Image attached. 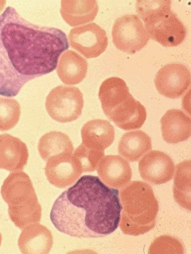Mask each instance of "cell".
Wrapping results in <instances>:
<instances>
[{
    "label": "cell",
    "instance_id": "18",
    "mask_svg": "<svg viewBox=\"0 0 191 254\" xmlns=\"http://www.w3.org/2000/svg\"><path fill=\"white\" fill-rule=\"evenodd\" d=\"M98 9L96 0H63L60 12L64 21L75 27L94 21Z\"/></svg>",
    "mask_w": 191,
    "mask_h": 254
},
{
    "label": "cell",
    "instance_id": "19",
    "mask_svg": "<svg viewBox=\"0 0 191 254\" xmlns=\"http://www.w3.org/2000/svg\"><path fill=\"white\" fill-rule=\"evenodd\" d=\"M88 63L82 56L68 50L61 56L57 66V75L66 85L81 83L86 77Z\"/></svg>",
    "mask_w": 191,
    "mask_h": 254
},
{
    "label": "cell",
    "instance_id": "8",
    "mask_svg": "<svg viewBox=\"0 0 191 254\" xmlns=\"http://www.w3.org/2000/svg\"><path fill=\"white\" fill-rule=\"evenodd\" d=\"M68 41L72 48L88 59L99 57L108 44L105 30L94 23L72 29Z\"/></svg>",
    "mask_w": 191,
    "mask_h": 254
},
{
    "label": "cell",
    "instance_id": "20",
    "mask_svg": "<svg viewBox=\"0 0 191 254\" xmlns=\"http://www.w3.org/2000/svg\"><path fill=\"white\" fill-rule=\"evenodd\" d=\"M151 138L142 130L124 133L119 142L118 152L129 162H137L152 150Z\"/></svg>",
    "mask_w": 191,
    "mask_h": 254
},
{
    "label": "cell",
    "instance_id": "6",
    "mask_svg": "<svg viewBox=\"0 0 191 254\" xmlns=\"http://www.w3.org/2000/svg\"><path fill=\"white\" fill-rule=\"evenodd\" d=\"M84 103L83 94L77 87L59 86L48 93L46 109L52 119L66 124L79 119Z\"/></svg>",
    "mask_w": 191,
    "mask_h": 254
},
{
    "label": "cell",
    "instance_id": "26",
    "mask_svg": "<svg viewBox=\"0 0 191 254\" xmlns=\"http://www.w3.org/2000/svg\"><path fill=\"white\" fill-rule=\"evenodd\" d=\"M185 253L181 241L172 236L163 235L155 238L148 249L149 254H175Z\"/></svg>",
    "mask_w": 191,
    "mask_h": 254
},
{
    "label": "cell",
    "instance_id": "14",
    "mask_svg": "<svg viewBox=\"0 0 191 254\" xmlns=\"http://www.w3.org/2000/svg\"><path fill=\"white\" fill-rule=\"evenodd\" d=\"M28 158V147L23 141L8 133L0 135V169L10 172L22 171Z\"/></svg>",
    "mask_w": 191,
    "mask_h": 254
},
{
    "label": "cell",
    "instance_id": "11",
    "mask_svg": "<svg viewBox=\"0 0 191 254\" xmlns=\"http://www.w3.org/2000/svg\"><path fill=\"white\" fill-rule=\"evenodd\" d=\"M45 173L52 186L65 189L74 184L83 172L73 154L65 153L53 156L47 160Z\"/></svg>",
    "mask_w": 191,
    "mask_h": 254
},
{
    "label": "cell",
    "instance_id": "17",
    "mask_svg": "<svg viewBox=\"0 0 191 254\" xmlns=\"http://www.w3.org/2000/svg\"><path fill=\"white\" fill-rule=\"evenodd\" d=\"M81 136L82 143L88 148L105 151L114 141V127L107 120H91L82 127Z\"/></svg>",
    "mask_w": 191,
    "mask_h": 254
},
{
    "label": "cell",
    "instance_id": "2",
    "mask_svg": "<svg viewBox=\"0 0 191 254\" xmlns=\"http://www.w3.org/2000/svg\"><path fill=\"white\" fill-rule=\"evenodd\" d=\"M122 208L117 189L85 175L57 197L50 218L57 230L72 237L103 238L118 228Z\"/></svg>",
    "mask_w": 191,
    "mask_h": 254
},
{
    "label": "cell",
    "instance_id": "21",
    "mask_svg": "<svg viewBox=\"0 0 191 254\" xmlns=\"http://www.w3.org/2000/svg\"><path fill=\"white\" fill-rule=\"evenodd\" d=\"M130 95L127 84L121 78L112 77L105 80L99 88L98 94L105 115H107Z\"/></svg>",
    "mask_w": 191,
    "mask_h": 254
},
{
    "label": "cell",
    "instance_id": "3",
    "mask_svg": "<svg viewBox=\"0 0 191 254\" xmlns=\"http://www.w3.org/2000/svg\"><path fill=\"white\" fill-rule=\"evenodd\" d=\"M119 197L123 208L120 229L124 235H143L154 228L159 202L149 185L133 181L123 189Z\"/></svg>",
    "mask_w": 191,
    "mask_h": 254
},
{
    "label": "cell",
    "instance_id": "22",
    "mask_svg": "<svg viewBox=\"0 0 191 254\" xmlns=\"http://www.w3.org/2000/svg\"><path fill=\"white\" fill-rule=\"evenodd\" d=\"M38 150L42 159L47 161L53 156L73 154L74 146L66 133L52 131L46 133L39 140Z\"/></svg>",
    "mask_w": 191,
    "mask_h": 254
},
{
    "label": "cell",
    "instance_id": "16",
    "mask_svg": "<svg viewBox=\"0 0 191 254\" xmlns=\"http://www.w3.org/2000/svg\"><path fill=\"white\" fill-rule=\"evenodd\" d=\"M162 136L169 144H177L191 135V118L179 109L166 111L161 119Z\"/></svg>",
    "mask_w": 191,
    "mask_h": 254
},
{
    "label": "cell",
    "instance_id": "9",
    "mask_svg": "<svg viewBox=\"0 0 191 254\" xmlns=\"http://www.w3.org/2000/svg\"><path fill=\"white\" fill-rule=\"evenodd\" d=\"M191 72L182 64H166L157 72L154 79L157 90L161 95L175 99L182 97L191 84Z\"/></svg>",
    "mask_w": 191,
    "mask_h": 254
},
{
    "label": "cell",
    "instance_id": "15",
    "mask_svg": "<svg viewBox=\"0 0 191 254\" xmlns=\"http://www.w3.org/2000/svg\"><path fill=\"white\" fill-rule=\"evenodd\" d=\"M54 240L49 229L39 223L24 227L18 240L20 251L24 254H47L52 248Z\"/></svg>",
    "mask_w": 191,
    "mask_h": 254
},
{
    "label": "cell",
    "instance_id": "28",
    "mask_svg": "<svg viewBox=\"0 0 191 254\" xmlns=\"http://www.w3.org/2000/svg\"><path fill=\"white\" fill-rule=\"evenodd\" d=\"M1 243H2V236H1V234L0 233V247H1Z\"/></svg>",
    "mask_w": 191,
    "mask_h": 254
},
{
    "label": "cell",
    "instance_id": "5",
    "mask_svg": "<svg viewBox=\"0 0 191 254\" xmlns=\"http://www.w3.org/2000/svg\"><path fill=\"white\" fill-rule=\"evenodd\" d=\"M172 1H137L136 10L150 37L164 47H177L186 37L185 25L171 9Z\"/></svg>",
    "mask_w": 191,
    "mask_h": 254
},
{
    "label": "cell",
    "instance_id": "1",
    "mask_svg": "<svg viewBox=\"0 0 191 254\" xmlns=\"http://www.w3.org/2000/svg\"><path fill=\"white\" fill-rule=\"evenodd\" d=\"M69 47L60 29L30 23L8 6L0 15V96L15 97L28 82L53 72Z\"/></svg>",
    "mask_w": 191,
    "mask_h": 254
},
{
    "label": "cell",
    "instance_id": "10",
    "mask_svg": "<svg viewBox=\"0 0 191 254\" xmlns=\"http://www.w3.org/2000/svg\"><path fill=\"white\" fill-rule=\"evenodd\" d=\"M140 175L145 181L153 185H162L171 181L174 176V162L163 151H149L140 160Z\"/></svg>",
    "mask_w": 191,
    "mask_h": 254
},
{
    "label": "cell",
    "instance_id": "7",
    "mask_svg": "<svg viewBox=\"0 0 191 254\" xmlns=\"http://www.w3.org/2000/svg\"><path fill=\"white\" fill-rule=\"evenodd\" d=\"M112 33L115 48L130 55L141 51L150 38L141 19L133 14L124 15L115 20Z\"/></svg>",
    "mask_w": 191,
    "mask_h": 254
},
{
    "label": "cell",
    "instance_id": "13",
    "mask_svg": "<svg viewBox=\"0 0 191 254\" xmlns=\"http://www.w3.org/2000/svg\"><path fill=\"white\" fill-rule=\"evenodd\" d=\"M106 117L120 128L128 131L142 128L145 124L147 114L145 107L131 94Z\"/></svg>",
    "mask_w": 191,
    "mask_h": 254
},
{
    "label": "cell",
    "instance_id": "4",
    "mask_svg": "<svg viewBox=\"0 0 191 254\" xmlns=\"http://www.w3.org/2000/svg\"><path fill=\"white\" fill-rule=\"evenodd\" d=\"M1 195L8 204L10 220L18 228L41 221L42 206L26 173L19 171L10 174L2 185Z\"/></svg>",
    "mask_w": 191,
    "mask_h": 254
},
{
    "label": "cell",
    "instance_id": "23",
    "mask_svg": "<svg viewBox=\"0 0 191 254\" xmlns=\"http://www.w3.org/2000/svg\"><path fill=\"white\" fill-rule=\"evenodd\" d=\"M191 164L186 160L177 165L174 173L173 197L175 201L184 209H191Z\"/></svg>",
    "mask_w": 191,
    "mask_h": 254
},
{
    "label": "cell",
    "instance_id": "25",
    "mask_svg": "<svg viewBox=\"0 0 191 254\" xmlns=\"http://www.w3.org/2000/svg\"><path fill=\"white\" fill-rule=\"evenodd\" d=\"M73 156L81 166L82 172H93L96 169L102 158L105 156V151L89 148L82 142L73 153Z\"/></svg>",
    "mask_w": 191,
    "mask_h": 254
},
{
    "label": "cell",
    "instance_id": "24",
    "mask_svg": "<svg viewBox=\"0 0 191 254\" xmlns=\"http://www.w3.org/2000/svg\"><path fill=\"white\" fill-rule=\"evenodd\" d=\"M21 115V106L17 100L0 97V131L5 132L14 128Z\"/></svg>",
    "mask_w": 191,
    "mask_h": 254
},
{
    "label": "cell",
    "instance_id": "12",
    "mask_svg": "<svg viewBox=\"0 0 191 254\" xmlns=\"http://www.w3.org/2000/svg\"><path fill=\"white\" fill-rule=\"evenodd\" d=\"M96 169L102 182L111 188L124 189L132 180L130 164L119 155L104 156Z\"/></svg>",
    "mask_w": 191,
    "mask_h": 254
},
{
    "label": "cell",
    "instance_id": "27",
    "mask_svg": "<svg viewBox=\"0 0 191 254\" xmlns=\"http://www.w3.org/2000/svg\"><path fill=\"white\" fill-rule=\"evenodd\" d=\"M6 3V1L5 0H0V14L3 11L4 8H5Z\"/></svg>",
    "mask_w": 191,
    "mask_h": 254
}]
</instances>
